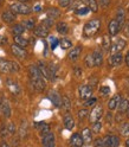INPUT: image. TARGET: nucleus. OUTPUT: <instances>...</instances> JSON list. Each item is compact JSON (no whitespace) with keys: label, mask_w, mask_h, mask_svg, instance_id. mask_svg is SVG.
Wrapping results in <instances>:
<instances>
[{"label":"nucleus","mask_w":129,"mask_h":147,"mask_svg":"<svg viewBox=\"0 0 129 147\" xmlns=\"http://www.w3.org/2000/svg\"><path fill=\"white\" fill-rule=\"evenodd\" d=\"M29 75H30V80H31V86L33 87V89L36 91H43L46 88V82L45 78L42 76V74L39 72L37 65H30L29 67Z\"/></svg>","instance_id":"f257e3e1"},{"label":"nucleus","mask_w":129,"mask_h":147,"mask_svg":"<svg viewBox=\"0 0 129 147\" xmlns=\"http://www.w3.org/2000/svg\"><path fill=\"white\" fill-rule=\"evenodd\" d=\"M101 29V20L95 18V19H91L89 20L84 27H83V34L87 38H90V37H94Z\"/></svg>","instance_id":"f03ea898"},{"label":"nucleus","mask_w":129,"mask_h":147,"mask_svg":"<svg viewBox=\"0 0 129 147\" xmlns=\"http://www.w3.org/2000/svg\"><path fill=\"white\" fill-rule=\"evenodd\" d=\"M19 70H20V67L17 62L0 58V72L10 74V72H18Z\"/></svg>","instance_id":"7ed1b4c3"},{"label":"nucleus","mask_w":129,"mask_h":147,"mask_svg":"<svg viewBox=\"0 0 129 147\" xmlns=\"http://www.w3.org/2000/svg\"><path fill=\"white\" fill-rule=\"evenodd\" d=\"M10 11H12L14 14H22V16H27V14H30L33 10H32V7H30L29 5H26V4H23V3H13L11 4L10 6Z\"/></svg>","instance_id":"20e7f679"},{"label":"nucleus","mask_w":129,"mask_h":147,"mask_svg":"<svg viewBox=\"0 0 129 147\" xmlns=\"http://www.w3.org/2000/svg\"><path fill=\"white\" fill-rule=\"evenodd\" d=\"M103 116V107L101 105H96L93 109H91V113L89 114V121L91 123H95L97 121H99Z\"/></svg>","instance_id":"39448f33"},{"label":"nucleus","mask_w":129,"mask_h":147,"mask_svg":"<svg viewBox=\"0 0 129 147\" xmlns=\"http://www.w3.org/2000/svg\"><path fill=\"white\" fill-rule=\"evenodd\" d=\"M0 112L1 114L5 116V117H11V106H10V102H8V100L5 97V96H1L0 97Z\"/></svg>","instance_id":"423d86ee"},{"label":"nucleus","mask_w":129,"mask_h":147,"mask_svg":"<svg viewBox=\"0 0 129 147\" xmlns=\"http://www.w3.org/2000/svg\"><path fill=\"white\" fill-rule=\"evenodd\" d=\"M102 139H103L104 147H118L120 146V138L117 135L109 134L102 138Z\"/></svg>","instance_id":"0eeeda50"},{"label":"nucleus","mask_w":129,"mask_h":147,"mask_svg":"<svg viewBox=\"0 0 129 147\" xmlns=\"http://www.w3.org/2000/svg\"><path fill=\"white\" fill-rule=\"evenodd\" d=\"M48 98L52 102V105L54 107H57V108H60V105H62V96L60 94L58 93L57 90H50L49 91V94H48Z\"/></svg>","instance_id":"6e6552de"},{"label":"nucleus","mask_w":129,"mask_h":147,"mask_svg":"<svg viewBox=\"0 0 129 147\" xmlns=\"http://www.w3.org/2000/svg\"><path fill=\"white\" fill-rule=\"evenodd\" d=\"M79 97L81 100H88L90 97H93V93H94V90H93V87L89 86V84H84V86H81L79 87Z\"/></svg>","instance_id":"1a4fd4ad"},{"label":"nucleus","mask_w":129,"mask_h":147,"mask_svg":"<svg viewBox=\"0 0 129 147\" xmlns=\"http://www.w3.org/2000/svg\"><path fill=\"white\" fill-rule=\"evenodd\" d=\"M126 40L124 39H117L115 43H113L112 45H110V53L112 55H115V53H121V51L126 48Z\"/></svg>","instance_id":"9d476101"},{"label":"nucleus","mask_w":129,"mask_h":147,"mask_svg":"<svg viewBox=\"0 0 129 147\" xmlns=\"http://www.w3.org/2000/svg\"><path fill=\"white\" fill-rule=\"evenodd\" d=\"M43 147H56V136L52 132L48 133L46 135L42 136Z\"/></svg>","instance_id":"9b49d317"},{"label":"nucleus","mask_w":129,"mask_h":147,"mask_svg":"<svg viewBox=\"0 0 129 147\" xmlns=\"http://www.w3.org/2000/svg\"><path fill=\"white\" fill-rule=\"evenodd\" d=\"M11 51H12V55L14 57H17L18 59H25L27 57V52L25 49L20 48V47H18V45L13 44L11 45Z\"/></svg>","instance_id":"f8f14e48"},{"label":"nucleus","mask_w":129,"mask_h":147,"mask_svg":"<svg viewBox=\"0 0 129 147\" xmlns=\"http://www.w3.org/2000/svg\"><path fill=\"white\" fill-rule=\"evenodd\" d=\"M50 33V29L46 27L45 25L43 24H39L34 27V34L37 37H42V38H45V37H48Z\"/></svg>","instance_id":"ddd939ff"},{"label":"nucleus","mask_w":129,"mask_h":147,"mask_svg":"<svg viewBox=\"0 0 129 147\" xmlns=\"http://www.w3.org/2000/svg\"><path fill=\"white\" fill-rule=\"evenodd\" d=\"M63 123L68 131H72L73 127H75V119H73V116L71 114L67 113L63 117Z\"/></svg>","instance_id":"4468645a"},{"label":"nucleus","mask_w":129,"mask_h":147,"mask_svg":"<svg viewBox=\"0 0 129 147\" xmlns=\"http://www.w3.org/2000/svg\"><path fill=\"white\" fill-rule=\"evenodd\" d=\"M108 31H109V36H116L120 31H121V27H120L118 23L115 19H112L108 24Z\"/></svg>","instance_id":"2eb2a0df"},{"label":"nucleus","mask_w":129,"mask_h":147,"mask_svg":"<svg viewBox=\"0 0 129 147\" xmlns=\"http://www.w3.org/2000/svg\"><path fill=\"white\" fill-rule=\"evenodd\" d=\"M6 86H7L8 89H10V91L12 94H14V95H19L20 94V87L18 86V83L14 82L13 80L7 78L6 80Z\"/></svg>","instance_id":"dca6fc26"},{"label":"nucleus","mask_w":129,"mask_h":147,"mask_svg":"<svg viewBox=\"0 0 129 147\" xmlns=\"http://www.w3.org/2000/svg\"><path fill=\"white\" fill-rule=\"evenodd\" d=\"M123 62V56L122 53H115V55H112L109 58V64L112 67H120Z\"/></svg>","instance_id":"f3484780"},{"label":"nucleus","mask_w":129,"mask_h":147,"mask_svg":"<svg viewBox=\"0 0 129 147\" xmlns=\"http://www.w3.org/2000/svg\"><path fill=\"white\" fill-rule=\"evenodd\" d=\"M81 52H82V47L77 45V47L72 48V49L68 52V58H69L70 61H72V62H76V61L78 59V57H79Z\"/></svg>","instance_id":"a211bd4d"},{"label":"nucleus","mask_w":129,"mask_h":147,"mask_svg":"<svg viewBox=\"0 0 129 147\" xmlns=\"http://www.w3.org/2000/svg\"><path fill=\"white\" fill-rule=\"evenodd\" d=\"M70 144L72 147H82L84 145L83 139H82V135L79 133H73L70 138Z\"/></svg>","instance_id":"6ab92c4d"},{"label":"nucleus","mask_w":129,"mask_h":147,"mask_svg":"<svg viewBox=\"0 0 129 147\" xmlns=\"http://www.w3.org/2000/svg\"><path fill=\"white\" fill-rule=\"evenodd\" d=\"M48 67H49V80H51L52 82L56 81L58 76V65L54 63H50Z\"/></svg>","instance_id":"aec40b11"},{"label":"nucleus","mask_w":129,"mask_h":147,"mask_svg":"<svg viewBox=\"0 0 129 147\" xmlns=\"http://www.w3.org/2000/svg\"><path fill=\"white\" fill-rule=\"evenodd\" d=\"M34 127L39 131V133H40V135H42V136L46 135L48 133H50V132H51L50 126H49L48 123H45V122H36V123H34Z\"/></svg>","instance_id":"412c9836"},{"label":"nucleus","mask_w":129,"mask_h":147,"mask_svg":"<svg viewBox=\"0 0 129 147\" xmlns=\"http://www.w3.org/2000/svg\"><path fill=\"white\" fill-rule=\"evenodd\" d=\"M81 3L87 8H89V11H91V12L98 11V4H97L96 0H81Z\"/></svg>","instance_id":"4be33fe9"},{"label":"nucleus","mask_w":129,"mask_h":147,"mask_svg":"<svg viewBox=\"0 0 129 147\" xmlns=\"http://www.w3.org/2000/svg\"><path fill=\"white\" fill-rule=\"evenodd\" d=\"M115 20L118 23V25H120L121 29L124 26V24H126V11L123 10V8H118V10H117Z\"/></svg>","instance_id":"5701e85b"},{"label":"nucleus","mask_w":129,"mask_h":147,"mask_svg":"<svg viewBox=\"0 0 129 147\" xmlns=\"http://www.w3.org/2000/svg\"><path fill=\"white\" fill-rule=\"evenodd\" d=\"M37 68H38L39 72L42 74V76H43L45 80H49V67H48L46 63L43 62V61H39Z\"/></svg>","instance_id":"b1692460"},{"label":"nucleus","mask_w":129,"mask_h":147,"mask_svg":"<svg viewBox=\"0 0 129 147\" xmlns=\"http://www.w3.org/2000/svg\"><path fill=\"white\" fill-rule=\"evenodd\" d=\"M1 19L6 23V24H11V23H13L15 19H17V16L12 12V11H5V12H3V14H1Z\"/></svg>","instance_id":"393cba45"},{"label":"nucleus","mask_w":129,"mask_h":147,"mask_svg":"<svg viewBox=\"0 0 129 147\" xmlns=\"http://www.w3.org/2000/svg\"><path fill=\"white\" fill-rule=\"evenodd\" d=\"M121 98H122V96L118 95V94L114 95L112 98H110L109 102H108V108H109V110H115V109L117 108L118 103H120V101H121Z\"/></svg>","instance_id":"a878e982"},{"label":"nucleus","mask_w":129,"mask_h":147,"mask_svg":"<svg viewBox=\"0 0 129 147\" xmlns=\"http://www.w3.org/2000/svg\"><path fill=\"white\" fill-rule=\"evenodd\" d=\"M82 135V139H83V142L84 144H90L93 142V132H91L90 128H84L81 133Z\"/></svg>","instance_id":"bb28decb"},{"label":"nucleus","mask_w":129,"mask_h":147,"mask_svg":"<svg viewBox=\"0 0 129 147\" xmlns=\"http://www.w3.org/2000/svg\"><path fill=\"white\" fill-rule=\"evenodd\" d=\"M60 17V11L58 10L57 7H50L49 10L46 11V18L49 19H52V20H56L57 18Z\"/></svg>","instance_id":"cd10ccee"},{"label":"nucleus","mask_w":129,"mask_h":147,"mask_svg":"<svg viewBox=\"0 0 129 147\" xmlns=\"http://www.w3.org/2000/svg\"><path fill=\"white\" fill-rule=\"evenodd\" d=\"M13 39H14V44L23 48V49H25L27 45H29V40L26 38H24L23 36H13Z\"/></svg>","instance_id":"c85d7f7f"},{"label":"nucleus","mask_w":129,"mask_h":147,"mask_svg":"<svg viewBox=\"0 0 129 147\" xmlns=\"http://www.w3.org/2000/svg\"><path fill=\"white\" fill-rule=\"evenodd\" d=\"M93 58H94V67H99L103 63V55L99 51H94L93 52Z\"/></svg>","instance_id":"c756f323"},{"label":"nucleus","mask_w":129,"mask_h":147,"mask_svg":"<svg viewBox=\"0 0 129 147\" xmlns=\"http://www.w3.org/2000/svg\"><path fill=\"white\" fill-rule=\"evenodd\" d=\"M56 30L58 33L60 34H67L69 32V26L67 23H64V22H59L56 24Z\"/></svg>","instance_id":"7c9ffc66"},{"label":"nucleus","mask_w":129,"mask_h":147,"mask_svg":"<svg viewBox=\"0 0 129 147\" xmlns=\"http://www.w3.org/2000/svg\"><path fill=\"white\" fill-rule=\"evenodd\" d=\"M128 107H129V100L128 98H121V101H120V103L117 106L118 113H126Z\"/></svg>","instance_id":"2f4dec72"},{"label":"nucleus","mask_w":129,"mask_h":147,"mask_svg":"<svg viewBox=\"0 0 129 147\" xmlns=\"http://www.w3.org/2000/svg\"><path fill=\"white\" fill-rule=\"evenodd\" d=\"M60 108H63V110H65V112H69V110L71 109V101L68 96H62Z\"/></svg>","instance_id":"473e14b6"},{"label":"nucleus","mask_w":129,"mask_h":147,"mask_svg":"<svg viewBox=\"0 0 129 147\" xmlns=\"http://www.w3.org/2000/svg\"><path fill=\"white\" fill-rule=\"evenodd\" d=\"M25 31V27L23 26V24H15L13 27H12V33L13 36H23Z\"/></svg>","instance_id":"72a5a7b5"},{"label":"nucleus","mask_w":129,"mask_h":147,"mask_svg":"<svg viewBox=\"0 0 129 147\" xmlns=\"http://www.w3.org/2000/svg\"><path fill=\"white\" fill-rule=\"evenodd\" d=\"M59 45H60V48L63 50H68V49L72 48V42L69 38H63V39L59 40Z\"/></svg>","instance_id":"f704fd0d"},{"label":"nucleus","mask_w":129,"mask_h":147,"mask_svg":"<svg viewBox=\"0 0 129 147\" xmlns=\"http://www.w3.org/2000/svg\"><path fill=\"white\" fill-rule=\"evenodd\" d=\"M22 24H23V26L25 27V29H27V30H34V27H36V22H34V19H32V18L24 20Z\"/></svg>","instance_id":"c9c22d12"},{"label":"nucleus","mask_w":129,"mask_h":147,"mask_svg":"<svg viewBox=\"0 0 129 147\" xmlns=\"http://www.w3.org/2000/svg\"><path fill=\"white\" fill-rule=\"evenodd\" d=\"M120 133L123 136H129V122H124L120 126Z\"/></svg>","instance_id":"e433bc0d"},{"label":"nucleus","mask_w":129,"mask_h":147,"mask_svg":"<svg viewBox=\"0 0 129 147\" xmlns=\"http://www.w3.org/2000/svg\"><path fill=\"white\" fill-rule=\"evenodd\" d=\"M110 45H112V42H110V36H109V34H104V36H103V43H102L103 49H104L105 51H109Z\"/></svg>","instance_id":"4c0bfd02"},{"label":"nucleus","mask_w":129,"mask_h":147,"mask_svg":"<svg viewBox=\"0 0 129 147\" xmlns=\"http://www.w3.org/2000/svg\"><path fill=\"white\" fill-rule=\"evenodd\" d=\"M75 12H76L77 16H85V14H88L90 11H89V8H87L84 5L82 4L81 6H78V7L76 8V11H75Z\"/></svg>","instance_id":"58836bf2"},{"label":"nucleus","mask_w":129,"mask_h":147,"mask_svg":"<svg viewBox=\"0 0 129 147\" xmlns=\"http://www.w3.org/2000/svg\"><path fill=\"white\" fill-rule=\"evenodd\" d=\"M84 63L88 68H93L94 67V58H93V53H89L84 58Z\"/></svg>","instance_id":"ea45409f"},{"label":"nucleus","mask_w":129,"mask_h":147,"mask_svg":"<svg viewBox=\"0 0 129 147\" xmlns=\"http://www.w3.org/2000/svg\"><path fill=\"white\" fill-rule=\"evenodd\" d=\"M110 87H108V86H102L99 88V94H101V96H103V97H105V96H108L109 94H110Z\"/></svg>","instance_id":"a19ab883"},{"label":"nucleus","mask_w":129,"mask_h":147,"mask_svg":"<svg viewBox=\"0 0 129 147\" xmlns=\"http://www.w3.org/2000/svg\"><path fill=\"white\" fill-rule=\"evenodd\" d=\"M101 129H102V123H101L99 121L93 123V128H91V132H93V133L98 134V133L101 132Z\"/></svg>","instance_id":"79ce46f5"},{"label":"nucleus","mask_w":129,"mask_h":147,"mask_svg":"<svg viewBox=\"0 0 129 147\" xmlns=\"http://www.w3.org/2000/svg\"><path fill=\"white\" fill-rule=\"evenodd\" d=\"M96 103H97V98L96 97H90V98L84 101V107H93Z\"/></svg>","instance_id":"37998d69"},{"label":"nucleus","mask_w":129,"mask_h":147,"mask_svg":"<svg viewBox=\"0 0 129 147\" xmlns=\"http://www.w3.org/2000/svg\"><path fill=\"white\" fill-rule=\"evenodd\" d=\"M77 115H78V119L82 121V120H84V119H87V116L89 115V112L87 109H81V110H78Z\"/></svg>","instance_id":"c03bdc74"},{"label":"nucleus","mask_w":129,"mask_h":147,"mask_svg":"<svg viewBox=\"0 0 129 147\" xmlns=\"http://www.w3.org/2000/svg\"><path fill=\"white\" fill-rule=\"evenodd\" d=\"M20 135L23 138H25L27 135V122L26 121H23V123L20 126Z\"/></svg>","instance_id":"a18cd8bd"},{"label":"nucleus","mask_w":129,"mask_h":147,"mask_svg":"<svg viewBox=\"0 0 129 147\" xmlns=\"http://www.w3.org/2000/svg\"><path fill=\"white\" fill-rule=\"evenodd\" d=\"M50 45H51V50H54L57 48V45H59V40L54 37H51L50 38Z\"/></svg>","instance_id":"49530a36"},{"label":"nucleus","mask_w":129,"mask_h":147,"mask_svg":"<svg viewBox=\"0 0 129 147\" xmlns=\"http://www.w3.org/2000/svg\"><path fill=\"white\" fill-rule=\"evenodd\" d=\"M6 131H7L8 134H14V133H15V126H14V123H13V122L8 123V125L6 126Z\"/></svg>","instance_id":"de8ad7c7"},{"label":"nucleus","mask_w":129,"mask_h":147,"mask_svg":"<svg viewBox=\"0 0 129 147\" xmlns=\"http://www.w3.org/2000/svg\"><path fill=\"white\" fill-rule=\"evenodd\" d=\"M42 24L43 25H45V26H46V27H49V29H50V27L54 24V20H52V19H49V18H45V19L42 22Z\"/></svg>","instance_id":"09e8293b"},{"label":"nucleus","mask_w":129,"mask_h":147,"mask_svg":"<svg viewBox=\"0 0 129 147\" xmlns=\"http://www.w3.org/2000/svg\"><path fill=\"white\" fill-rule=\"evenodd\" d=\"M101 7H103V8H107L110 6V0H98V3H97Z\"/></svg>","instance_id":"8fccbe9b"},{"label":"nucleus","mask_w":129,"mask_h":147,"mask_svg":"<svg viewBox=\"0 0 129 147\" xmlns=\"http://www.w3.org/2000/svg\"><path fill=\"white\" fill-rule=\"evenodd\" d=\"M94 147H104L102 138H97V139L94 141Z\"/></svg>","instance_id":"3c124183"},{"label":"nucleus","mask_w":129,"mask_h":147,"mask_svg":"<svg viewBox=\"0 0 129 147\" xmlns=\"http://www.w3.org/2000/svg\"><path fill=\"white\" fill-rule=\"evenodd\" d=\"M72 0H58V4L60 7H68L71 4Z\"/></svg>","instance_id":"603ef678"},{"label":"nucleus","mask_w":129,"mask_h":147,"mask_svg":"<svg viewBox=\"0 0 129 147\" xmlns=\"http://www.w3.org/2000/svg\"><path fill=\"white\" fill-rule=\"evenodd\" d=\"M73 74H75V76H76L77 78H79V77L82 76V69H81L79 67L75 68V69H73Z\"/></svg>","instance_id":"864d4df0"},{"label":"nucleus","mask_w":129,"mask_h":147,"mask_svg":"<svg viewBox=\"0 0 129 147\" xmlns=\"http://www.w3.org/2000/svg\"><path fill=\"white\" fill-rule=\"evenodd\" d=\"M0 44H1V45L7 44V38H6V37H0Z\"/></svg>","instance_id":"5fc2aeb1"},{"label":"nucleus","mask_w":129,"mask_h":147,"mask_svg":"<svg viewBox=\"0 0 129 147\" xmlns=\"http://www.w3.org/2000/svg\"><path fill=\"white\" fill-rule=\"evenodd\" d=\"M0 147H10V145H8L5 140H3L1 142H0Z\"/></svg>","instance_id":"6e6d98bb"},{"label":"nucleus","mask_w":129,"mask_h":147,"mask_svg":"<svg viewBox=\"0 0 129 147\" xmlns=\"http://www.w3.org/2000/svg\"><path fill=\"white\" fill-rule=\"evenodd\" d=\"M126 64L127 67H129V51L127 52V56H126Z\"/></svg>","instance_id":"4d7b16f0"},{"label":"nucleus","mask_w":129,"mask_h":147,"mask_svg":"<svg viewBox=\"0 0 129 147\" xmlns=\"http://www.w3.org/2000/svg\"><path fill=\"white\" fill-rule=\"evenodd\" d=\"M126 32H127V34H129V20H128V23H126Z\"/></svg>","instance_id":"13d9d810"},{"label":"nucleus","mask_w":129,"mask_h":147,"mask_svg":"<svg viewBox=\"0 0 129 147\" xmlns=\"http://www.w3.org/2000/svg\"><path fill=\"white\" fill-rule=\"evenodd\" d=\"M32 10H34V11H37V12H38V11H40V10H42V7H40L39 5H37L34 8H32Z\"/></svg>","instance_id":"bf43d9fd"},{"label":"nucleus","mask_w":129,"mask_h":147,"mask_svg":"<svg viewBox=\"0 0 129 147\" xmlns=\"http://www.w3.org/2000/svg\"><path fill=\"white\" fill-rule=\"evenodd\" d=\"M33 0H19V3H23V4H27V3H31Z\"/></svg>","instance_id":"052dcab7"},{"label":"nucleus","mask_w":129,"mask_h":147,"mask_svg":"<svg viewBox=\"0 0 129 147\" xmlns=\"http://www.w3.org/2000/svg\"><path fill=\"white\" fill-rule=\"evenodd\" d=\"M124 146H126V147H129V139H127V140H126V142H124Z\"/></svg>","instance_id":"680f3d73"},{"label":"nucleus","mask_w":129,"mask_h":147,"mask_svg":"<svg viewBox=\"0 0 129 147\" xmlns=\"http://www.w3.org/2000/svg\"><path fill=\"white\" fill-rule=\"evenodd\" d=\"M126 114H127V116H128V117H129V107H128V109H127V110H126Z\"/></svg>","instance_id":"e2e57ef3"},{"label":"nucleus","mask_w":129,"mask_h":147,"mask_svg":"<svg viewBox=\"0 0 129 147\" xmlns=\"http://www.w3.org/2000/svg\"><path fill=\"white\" fill-rule=\"evenodd\" d=\"M0 5H1V0H0Z\"/></svg>","instance_id":"0e129e2a"},{"label":"nucleus","mask_w":129,"mask_h":147,"mask_svg":"<svg viewBox=\"0 0 129 147\" xmlns=\"http://www.w3.org/2000/svg\"><path fill=\"white\" fill-rule=\"evenodd\" d=\"M128 82H129V77H128Z\"/></svg>","instance_id":"69168bd1"},{"label":"nucleus","mask_w":129,"mask_h":147,"mask_svg":"<svg viewBox=\"0 0 129 147\" xmlns=\"http://www.w3.org/2000/svg\"><path fill=\"white\" fill-rule=\"evenodd\" d=\"M128 10H129V7H128Z\"/></svg>","instance_id":"338daca9"}]
</instances>
